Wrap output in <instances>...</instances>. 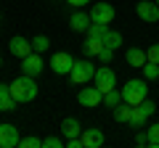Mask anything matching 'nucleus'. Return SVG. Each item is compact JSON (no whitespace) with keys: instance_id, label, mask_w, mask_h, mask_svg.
Returning a JSON list of instances; mask_svg holds the SVG:
<instances>
[{"instance_id":"f8f14e48","label":"nucleus","mask_w":159,"mask_h":148,"mask_svg":"<svg viewBox=\"0 0 159 148\" xmlns=\"http://www.w3.org/2000/svg\"><path fill=\"white\" fill-rule=\"evenodd\" d=\"M8 50H11V56L24 58V56H29V53H32V40H27V37H11Z\"/></svg>"},{"instance_id":"7c9ffc66","label":"nucleus","mask_w":159,"mask_h":148,"mask_svg":"<svg viewBox=\"0 0 159 148\" xmlns=\"http://www.w3.org/2000/svg\"><path fill=\"white\" fill-rule=\"evenodd\" d=\"M138 106H141V108H143V111H146L148 116H151L154 111H157V103H154V101H148V98H146V101H143V103H138Z\"/></svg>"},{"instance_id":"9d476101","label":"nucleus","mask_w":159,"mask_h":148,"mask_svg":"<svg viewBox=\"0 0 159 148\" xmlns=\"http://www.w3.org/2000/svg\"><path fill=\"white\" fill-rule=\"evenodd\" d=\"M82 148H101L106 143V135H103L98 127H90V130H82Z\"/></svg>"},{"instance_id":"9b49d317","label":"nucleus","mask_w":159,"mask_h":148,"mask_svg":"<svg viewBox=\"0 0 159 148\" xmlns=\"http://www.w3.org/2000/svg\"><path fill=\"white\" fill-rule=\"evenodd\" d=\"M19 130L13 124H0V148H13L19 146Z\"/></svg>"},{"instance_id":"cd10ccee","label":"nucleus","mask_w":159,"mask_h":148,"mask_svg":"<svg viewBox=\"0 0 159 148\" xmlns=\"http://www.w3.org/2000/svg\"><path fill=\"white\" fill-rule=\"evenodd\" d=\"M111 58H114V48L103 45V50L98 53V61H101V63H111Z\"/></svg>"},{"instance_id":"c756f323","label":"nucleus","mask_w":159,"mask_h":148,"mask_svg":"<svg viewBox=\"0 0 159 148\" xmlns=\"http://www.w3.org/2000/svg\"><path fill=\"white\" fill-rule=\"evenodd\" d=\"M146 56H148V61L159 63V42H157V45H151V48H148V50H146Z\"/></svg>"},{"instance_id":"4468645a","label":"nucleus","mask_w":159,"mask_h":148,"mask_svg":"<svg viewBox=\"0 0 159 148\" xmlns=\"http://www.w3.org/2000/svg\"><path fill=\"white\" fill-rule=\"evenodd\" d=\"M125 61L130 63V66H135V69H141L143 63L148 61V56H146V50H141V48H127V53H125Z\"/></svg>"},{"instance_id":"4be33fe9","label":"nucleus","mask_w":159,"mask_h":148,"mask_svg":"<svg viewBox=\"0 0 159 148\" xmlns=\"http://www.w3.org/2000/svg\"><path fill=\"white\" fill-rule=\"evenodd\" d=\"M141 72H143V80H159V63L154 61H146L141 66Z\"/></svg>"},{"instance_id":"c85d7f7f","label":"nucleus","mask_w":159,"mask_h":148,"mask_svg":"<svg viewBox=\"0 0 159 148\" xmlns=\"http://www.w3.org/2000/svg\"><path fill=\"white\" fill-rule=\"evenodd\" d=\"M135 146H148V135H146V130H138L135 132Z\"/></svg>"},{"instance_id":"f257e3e1","label":"nucleus","mask_w":159,"mask_h":148,"mask_svg":"<svg viewBox=\"0 0 159 148\" xmlns=\"http://www.w3.org/2000/svg\"><path fill=\"white\" fill-rule=\"evenodd\" d=\"M8 87H11V95L16 98V103H29V101L37 98V82H34V77H29V74L16 77Z\"/></svg>"},{"instance_id":"a878e982","label":"nucleus","mask_w":159,"mask_h":148,"mask_svg":"<svg viewBox=\"0 0 159 148\" xmlns=\"http://www.w3.org/2000/svg\"><path fill=\"white\" fill-rule=\"evenodd\" d=\"M106 45H109V48H114V50L122 45V34H119L117 29H109V34H106Z\"/></svg>"},{"instance_id":"2eb2a0df","label":"nucleus","mask_w":159,"mask_h":148,"mask_svg":"<svg viewBox=\"0 0 159 148\" xmlns=\"http://www.w3.org/2000/svg\"><path fill=\"white\" fill-rule=\"evenodd\" d=\"M16 98L11 95V87L8 85H0V111H16Z\"/></svg>"},{"instance_id":"dca6fc26","label":"nucleus","mask_w":159,"mask_h":148,"mask_svg":"<svg viewBox=\"0 0 159 148\" xmlns=\"http://www.w3.org/2000/svg\"><path fill=\"white\" fill-rule=\"evenodd\" d=\"M111 116H114V122H119V124H127V122H130V116H133V106L122 101L119 106L111 108Z\"/></svg>"},{"instance_id":"39448f33","label":"nucleus","mask_w":159,"mask_h":148,"mask_svg":"<svg viewBox=\"0 0 159 148\" xmlns=\"http://www.w3.org/2000/svg\"><path fill=\"white\" fill-rule=\"evenodd\" d=\"M135 13H138V19H143L146 24H157L159 21L157 0H141V3H135Z\"/></svg>"},{"instance_id":"6e6552de","label":"nucleus","mask_w":159,"mask_h":148,"mask_svg":"<svg viewBox=\"0 0 159 148\" xmlns=\"http://www.w3.org/2000/svg\"><path fill=\"white\" fill-rule=\"evenodd\" d=\"M114 16H117V11H114L111 3H96V6L90 8V19L96 24H111Z\"/></svg>"},{"instance_id":"1a4fd4ad","label":"nucleus","mask_w":159,"mask_h":148,"mask_svg":"<svg viewBox=\"0 0 159 148\" xmlns=\"http://www.w3.org/2000/svg\"><path fill=\"white\" fill-rule=\"evenodd\" d=\"M72 66H74V58L69 56L66 50H58V53H53V56H51L53 74H69V72H72Z\"/></svg>"},{"instance_id":"20e7f679","label":"nucleus","mask_w":159,"mask_h":148,"mask_svg":"<svg viewBox=\"0 0 159 148\" xmlns=\"http://www.w3.org/2000/svg\"><path fill=\"white\" fill-rule=\"evenodd\" d=\"M93 85H96L101 93H109V90H114V87H117V74L111 72V66H109V63H101V66L96 69Z\"/></svg>"},{"instance_id":"bb28decb","label":"nucleus","mask_w":159,"mask_h":148,"mask_svg":"<svg viewBox=\"0 0 159 148\" xmlns=\"http://www.w3.org/2000/svg\"><path fill=\"white\" fill-rule=\"evenodd\" d=\"M19 146H21V148H40V146H43V140H40V137H34V135H27V137H21V140H19Z\"/></svg>"},{"instance_id":"aec40b11","label":"nucleus","mask_w":159,"mask_h":148,"mask_svg":"<svg viewBox=\"0 0 159 148\" xmlns=\"http://www.w3.org/2000/svg\"><path fill=\"white\" fill-rule=\"evenodd\" d=\"M103 45H106V42H101V40H85V45H82V53H85L88 58H93V56L98 58V53L103 50Z\"/></svg>"},{"instance_id":"a211bd4d","label":"nucleus","mask_w":159,"mask_h":148,"mask_svg":"<svg viewBox=\"0 0 159 148\" xmlns=\"http://www.w3.org/2000/svg\"><path fill=\"white\" fill-rule=\"evenodd\" d=\"M146 122H148V114L143 111L141 106H133V116H130L127 124H130L133 130H146Z\"/></svg>"},{"instance_id":"6ab92c4d","label":"nucleus","mask_w":159,"mask_h":148,"mask_svg":"<svg viewBox=\"0 0 159 148\" xmlns=\"http://www.w3.org/2000/svg\"><path fill=\"white\" fill-rule=\"evenodd\" d=\"M106 34H109V24H90V29H88V40H101L106 42Z\"/></svg>"},{"instance_id":"b1692460","label":"nucleus","mask_w":159,"mask_h":148,"mask_svg":"<svg viewBox=\"0 0 159 148\" xmlns=\"http://www.w3.org/2000/svg\"><path fill=\"white\" fill-rule=\"evenodd\" d=\"M146 135H148V146L159 148V122H154L151 127H146Z\"/></svg>"},{"instance_id":"393cba45","label":"nucleus","mask_w":159,"mask_h":148,"mask_svg":"<svg viewBox=\"0 0 159 148\" xmlns=\"http://www.w3.org/2000/svg\"><path fill=\"white\" fill-rule=\"evenodd\" d=\"M43 146H45V148H64V146H66V137L48 135V137H43Z\"/></svg>"},{"instance_id":"473e14b6","label":"nucleus","mask_w":159,"mask_h":148,"mask_svg":"<svg viewBox=\"0 0 159 148\" xmlns=\"http://www.w3.org/2000/svg\"><path fill=\"white\" fill-rule=\"evenodd\" d=\"M0 66H3V56H0Z\"/></svg>"},{"instance_id":"412c9836","label":"nucleus","mask_w":159,"mask_h":148,"mask_svg":"<svg viewBox=\"0 0 159 148\" xmlns=\"http://www.w3.org/2000/svg\"><path fill=\"white\" fill-rule=\"evenodd\" d=\"M122 103V90H109V93H103V106L106 108H114V106H119Z\"/></svg>"},{"instance_id":"f3484780","label":"nucleus","mask_w":159,"mask_h":148,"mask_svg":"<svg viewBox=\"0 0 159 148\" xmlns=\"http://www.w3.org/2000/svg\"><path fill=\"white\" fill-rule=\"evenodd\" d=\"M61 135L64 137H80L82 135V127H80V122L74 119V116H66V119L61 122Z\"/></svg>"},{"instance_id":"0eeeda50","label":"nucleus","mask_w":159,"mask_h":148,"mask_svg":"<svg viewBox=\"0 0 159 148\" xmlns=\"http://www.w3.org/2000/svg\"><path fill=\"white\" fill-rule=\"evenodd\" d=\"M43 69H45V63H43V53H29V56L21 58V72L29 74V77H40L43 74Z\"/></svg>"},{"instance_id":"f03ea898","label":"nucleus","mask_w":159,"mask_h":148,"mask_svg":"<svg viewBox=\"0 0 159 148\" xmlns=\"http://www.w3.org/2000/svg\"><path fill=\"white\" fill-rule=\"evenodd\" d=\"M148 98V80H127L125 87H122V101L130 103V106H138Z\"/></svg>"},{"instance_id":"72a5a7b5","label":"nucleus","mask_w":159,"mask_h":148,"mask_svg":"<svg viewBox=\"0 0 159 148\" xmlns=\"http://www.w3.org/2000/svg\"><path fill=\"white\" fill-rule=\"evenodd\" d=\"M157 6H159V0H157Z\"/></svg>"},{"instance_id":"423d86ee","label":"nucleus","mask_w":159,"mask_h":148,"mask_svg":"<svg viewBox=\"0 0 159 148\" xmlns=\"http://www.w3.org/2000/svg\"><path fill=\"white\" fill-rule=\"evenodd\" d=\"M77 101H80V106H85V108H96V106L103 103V93L98 90L96 85L93 87H82V90L77 93Z\"/></svg>"},{"instance_id":"5701e85b","label":"nucleus","mask_w":159,"mask_h":148,"mask_svg":"<svg viewBox=\"0 0 159 148\" xmlns=\"http://www.w3.org/2000/svg\"><path fill=\"white\" fill-rule=\"evenodd\" d=\"M48 48H51V40H48L45 34H37V37H32V50H34V53H45Z\"/></svg>"},{"instance_id":"ddd939ff","label":"nucleus","mask_w":159,"mask_h":148,"mask_svg":"<svg viewBox=\"0 0 159 148\" xmlns=\"http://www.w3.org/2000/svg\"><path fill=\"white\" fill-rule=\"evenodd\" d=\"M90 24H93V19H90V13H85V11H74L72 16H69V27H72L74 32H88Z\"/></svg>"},{"instance_id":"2f4dec72","label":"nucleus","mask_w":159,"mask_h":148,"mask_svg":"<svg viewBox=\"0 0 159 148\" xmlns=\"http://www.w3.org/2000/svg\"><path fill=\"white\" fill-rule=\"evenodd\" d=\"M69 6H74V8H82V6H88V3H90V0H66Z\"/></svg>"},{"instance_id":"7ed1b4c3","label":"nucleus","mask_w":159,"mask_h":148,"mask_svg":"<svg viewBox=\"0 0 159 148\" xmlns=\"http://www.w3.org/2000/svg\"><path fill=\"white\" fill-rule=\"evenodd\" d=\"M93 77H96V66H93L88 58H82V61H74L72 72H69V80H72L74 85H88Z\"/></svg>"}]
</instances>
